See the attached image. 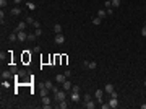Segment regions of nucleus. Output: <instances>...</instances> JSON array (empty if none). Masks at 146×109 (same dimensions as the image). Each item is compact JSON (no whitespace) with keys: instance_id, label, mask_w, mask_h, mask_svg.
Masks as SVG:
<instances>
[{"instance_id":"nucleus-14","label":"nucleus","mask_w":146,"mask_h":109,"mask_svg":"<svg viewBox=\"0 0 146 109\" xmlns=\"http://www.w3.org/2000/svg\"><path fill=\"white\" fill-rule=\"evenodd\" d=\"M58 108H60V109H67V108H68V103H67V101H60V103H58Z\"/></svg>"},{"instance_id":"nucleus-36","label":"nucleus","mask_w":146,"mask_h":109,"mask_svg":"<svg viewBox=\"0 0 146 109\" xmlns=\"http://www.w3.org/2000/svg\"><path fill=\"white\" fill-rule=\"evenodd\" d=\"M34 28H41V25H39V21H34V25H33Z\"/></svg>"},{"instance_id":"nucleus-5","label":"nucleus","mask_w":146,"mask_h":109,"mask_svg":"<svg viewBox=\"0 0 146 109\" xmlns=\"http://www.w3.org/2000/svg\"><path fill=\"white\" fill-rule=\"evenodd\" d=\"M65 80H67L65 73H58V75H55V82H57V83H63Z\"/></svg>"},{"instance_id":"nucleus-37","label":"nucleus","mask_w":146,"mask_h":109,"mask_svg":"<svg viewBox=\"0 0 146 109\" xmlns=\"http://www.w3.org/2000/svg\"><path fill=\"white\" fill-rule=\"evenodd\" d=\"M13 2H15V3H16V5H18V3H21V2H23V0H13Z\"/></svg>"},{"instance_id":"nucleus-10","label":"nucleus","mask_w":146,"mask_h":109,"mask_svg":"<svg viewBox=\"0 0 146 109\" xmlns=\"http://www.w3.org/2000/svg\"><path fill=\"white\" fill-rule=\"evenodd\" d=\"M84 108H86V109H94V101H92V99L86 101V103H84Z\"/></svg>"},{"instance_id":"nucleus-11","label":"nucleus","mask_w":146,"mask_h":109,"mask_svg":"<svg viewBox=\"0 0 146 109\" xmlns=\"http://www.w3.org/2000/svg\"><path fill=\"white\" fill-rule=\"evenodd\" d=\"M96 13H97V16H99V18H106V16H107V11H106V10H97V11H96Z\"/></svg>"},{"instance_id":"nucleus-28","label":"nucleus","mask_w":146,"mask_h":109,"mask_svg":"<svg viewBox=\"0 0 146 109\" xmlns=\"http://www.w3.org/2000/svg\"><path fill=\"white\" fill-rule=\"evenodd\" d=\"M91 99V94H89V93H86V94H84V103H86V101H89Z\"/></svg>"},{"instance_id":"nucleus-2","label":"nucleus","mask_w":146,"mask_h":109,"mask_svg":"<svg viewBox=\"0 0 146 109\" xmlns=\"http://www.w3.org/2000/svg\"><path fill=\"white\" fill-rule=\"evenodd\" d=\"M65 42V36L62 33H58V34H55V44H63Z\"/></svg>"},{"instance_id":"nucleus-15","label":"nucleus","mask_w":146,"mask_h":109,"mask_svg":"<svg viewBox=\"0 0 146 109\" xmlns=\"http://www.w3.org/2000/svg\"><path fill=\"white\" fill-rule=\"evenodd\" d=\"M10 13H11V15H15V16H18L19 13H21V10H19V8H18V7H15V8L11 10V11H10Z\"/></svg>"},{"instance_id":"nucleus-8","label":"nucleus","mask_w":146,"mask_h":109,"mask_svg":"<svg viewBox=\"0 0 146 109\" xmlns=\"http://www.w3.org/2000/svg\"><path fill=\"white\" fill-rule=\"evenodd\" d=\"M62 85H63V90L65 91H72V88H73V85L70 82H68V80H65L63 83H62Z\"/></svg>"},{"instance_id":"nucleus-25","label":"nucleus","mask_w":146,"mask_h":109,"mask_svg":"<svg viewBox=\"0 0 146 109\" xmlns=\"http://www.w3.org/2000/svg\"><path fill=\"white\" fill-rule=\"evenodd\" d=\"M26 23H28V25H34V20L31 18V16H28V18H26Z\"/></svg>"},{"instance_id":"nucleus-17","label":"nucleus","mask_w":146,"mask_h":109,"mask_svg":"<svg viewBox=\"0 0 146 109\" xmlns=\"http://www.w3.org/2000/svg\"><path fill=\"white\" fill-rule=\"evenodd\" d=\"M11 75H13V73L10 72V70H8V72H2V78H5V80H7V78H10Z\"/></svg>"},{"instance_id":"nucleus-34","label":"nucleus","mask_w":146,"mask_h":109,"mask_svg":"<svg viewBox=\"0 0 146 109\" xmlns=\"http://www.w3.org/2000/svg\"><path fill=\"white\" fill-rule=\"evenodd\" d=\"M72 91H80V86H76V85H75V86L72 88Z\"/></svg>"},{"instance_id":"nucleus-18","label":"nucleus","mask_w":146,"mask_h":109,"mask_svg":"<svg viewBox=\"0 0 146 109\" xmlns=\"http://www.w3.org/2000/svg\"><path fill=\"white\" fill-rule=\"evenodd\" d=\"M10 72L13 73V75H16V73H18V67H16V65H11V67H10Z\"/></svg>"},{"instance_id":"nucleus-27","label":"nucleus","mask_w":146,"mask_h":109,"mask_svg":"<svg viewBox=\"0 0 146 109\" xmlns=\"http://www.w3.org/2000/svg\"><path fill=\"white\" fill-rule=\"evenodd\" d=\"M0 7L5 8V7H7V0H0Z\"/></svg>"},{"instance_id":"nucleus-39","label":"nucleus","mask_w":146,"mask_h":109,"mask_svg":"<svg viewBox=\"0 0 146 109\" xmlns=\"http://www.w3.org/2000/svg\"><path fill=\"white\" fill-rule=\"evenodd\" d=\"M145 86H146V80H145Z\"/></svg>"},{"instance_id":"nucleus-35","label":"nucleus","mask_w":146,"mask_h":109,"mask_svg":"<svg viewBox=\"0 0 146 109\" xmlns=\"http://www.w3.org/2000/svg\"><path fill=\"white\" fill-rule=\"evenodd\" d=\"M42 106H44V109H50L52 108V104H42Z\"/></svg>"},{"instance_id":"nucleus-7","label":"nucleus","mask_w":146,"mask_h":109,"mask_svg":"<svg viewBox=\"0 0 146 109\" xmlns=\"http://www.w3.org/2000/svg\"><path fill=\"white\" fill-rule=\"evenodd\" d=\"M26 39H28V33L26 31H19L18 33V41L23 42V41H26Z\"/></svg>"},{"instance_id":"nucleus-3","label":"nucleus","mask_w":146,"mask_h":109,"mask_svg":"<svg viewBox=\"0 0 146 109\" xmlns=\"http://www.w3.org/2000/svg\"><path fill=\"white\" fill-rule=\"evenodd\" d=\"M26 26H28V23H26V21H21V23H18V26H16V31H15V33L24 31V29H26Z\"/></svg>"},{"instance_id":"nucleus-20","label":"nucleus","mask_w":146,"mask_h":109,"mask_svg":"<svg viewBox=\"0 0 146 109\" xmlns=\"http://www.w3.org/2000/svg\"><path fill=\"white\" fill-rule=\"evenodd\" d=\"M54 31H55V34L62 33V26H60V25H55V26H54Z\"/></svg>"},{"instance_id":"nucleus-23","label":"nucleus","mask_w":146,"mask_h":109,"mask_svg":"<svg viewBox=\"0 0 146 109\" xmlns=\"http://www.w3.org/2000/svg\"><path fill=\"white\" fill-rule=\"evenodd\" d=\"M49 91H50V90H47L46 86H44V88L41 90V96H47V94H49Z\"/></svg>"},{"instance_id":"nucleus-16","label":"nucleus","mask_w":146,"mask_h":109,"mask_svg":"<svg viewBox=\"0 0 146 109\" xmlns=\"http://www.w3.org/2000/svg\"><path fill=\"white\" fill-rule=\"evenodd\" d=\"M92 23L97 26V25H101V23H102V18H99V16H94V18H92Z\"/></svg>"},{"instance_id":"nucleus-33","label":"nucleus","mask_w":146,"mask_h":109,"mask_svg":"<svg viewBox=\"0 0 146 109\" xmlns=\"http://www.w3.org/2000/svg\"><path fill=\"white\" fill-rule=\"evenodd\" d=\"M18 75H19V77H24V75H26V72H24V70H21V72H18Z\"/></svg>"},{"instance_id":"nucleus-19","label":"nucleus","mask_w":146,"mask_h":109,"mask_svg":"<svg viewBox=\"0 0 146 109\" xmlns=\"http://www.w3.org/2000/svg\"><path fill=\"white\" fill-rule=\"evenodd\" d=\"M120 7V0H112V8H119Z\"/></svg>"},{"instance_id":"nucleus-13","label":"nucleus","mask_w":146,"mask_h":109,"mask_svg":"<svg viewBox=\"0 0 146 109\" xmlns=\"http://www.w3.org/2000/svg\"><path fill=\"white\" fill-rule=\"evenodd\" d=\"M26 7H28V10L34 11V10H36V3H33V2H28V3H26Z\"/></svg>"},{"instance_id":"nucleus-6","label":"nucleus","mask_w":146,"mask_h":109,"mask_svg":"<svg viewBox=\"0 0 146 109\" xmlns=\"http://www.w3.org/2000/svg\"><path fill=\"white\" fill-rule=\"evenodd\" d=\"M109 106H110L112 109L119 108V99H117V98H110V101H109Z\"/></svg>"},{"instance_id":"nucleus-38","label":"nucleus","mask_w":146,"mask_h":109,"mask_svg":"<svg viewBox=\"0 0 146 109\" xmlns=\"http://www.w3.org/2000/svg\"><path fill=\"white\" fill-rule=\"evenodd\" d=\"M141 109H146V104H141Z\"/></svg>"},{"instance_id":"nucleus-32","label":"nucleus","mask_w":146,"mask_h":109,"mask_svg":"<svg viewBox=\"0 0 146 109\" xmlns=\"http://www.w3.org/2000/svg\"><path fill=\"white\" fill-rule=\"evenodd\" d=\"M70 75H72V72H70V70H65V77H67V78H70Z\"/></svg>"},{"instance_id":"nucleus-12","label":"nucleus","mask_w":146,"mask_h":109,"mask_svg":"<svg viewBox=\"0 0 146 109\" xmlns=\"http://www.w3.org/2000/svg\"><path fill=\"white\" fill-rule=\"evenodd\" d=\"M104 91H107V93H112V91H114V85H112V83H107V85H106V88H104Z\"/></svg>"},{"instance_id":"nucleus-26","label":"nucleus","mask_w":146,"mask_h":109,"mask_svg":"<svg viewBox=\"0 0 146 109\" xmlns=\"http://www.w3.org/2000/svg\"><path fill=\"white\" fill-rule=\"evenodd\" d=\"M36 34H28V39H29V41H36Z\"/></svg>"},{"instance_id":"nucleus-1","label":"nucleus","mask_w":146,"mask_h":109,"mask_svg":"<svg viewBox=\"0 0 146 109\" xmlns=\"http://www.w3.org/2000/svg\"><path fill=\"white\" fill-rule=\"evenodd\" d=\"M55 94V101H57V103H60V101H63L65 98H67V93H65V91H57V93H54Z\"/></svg>"},{"instance_id":"nucleus-9","label":"nucleus","mask_w":146,"mask_h":109,"mask_svg":"<svg viewBox=\"0 0 146 109\" xmlns=\"http://www.w3.org/2000/svg\"><path fill=\"white\" fill-rule=\"evenodd\" d=\"M72 101L73 103L80 101V91H72Z\"/></svg>"},{"instance_id":"nucleus-29","label":"nucleus","mask_w":146,"mask_h":109,"mask_svg":"<svg viewBox=\"0 0 146 109\" xmlns=\"http://www.w3.org/2000/svg\"><path fill=\"white\" fill-rule=\"evenodd\" d=\"M110 98H119V94H117V91H112V93H110Z\"/></svg>"},{"instance_id":"nucleus-21","label":"nucleus","mask_w":146,"mask_h":109,"mask_svg":"<svg viewBox=\"0 0 146 109\" xmlns=\"http://www.w3.org/2000/svg\"><path fill=\"white\" fill-rule=\"evenodd\" d=\"M42 104H50V98L49 96H42Z\"/></svg>"},{"instance_id":"nucleus-30","label":"nucleus","mask_w":146,"mask_h":109,"mask_svg":"<svg viewBox=\"0 0 146 109\" xmlns=\"http://www.w3.org/2000/svg\"><path fill=\"white\" fill-rule=\"evenodd\" d=\"M141 36H145V37H146V26L141 28Z\"/></svg>"},{"instance_id":"nucleus-22","label":"nucleus","mask_w":146,"mask_h":109,"mask_svg":"<svg viewBox=\"0 0 146 109\" xmlns=\"http://www.w3.org/2000/svg\"><path fill=\"white\" fill-rule=\"evenodd\" d=\"M96 67H97V64H96V62H88V68H91V70H94Z\"/></svg>"},{"instance_id":"nucleus-4","label":"nucleus","mask_w":146,"mask_h":109,"mask_svg":"<svg viewBox=\"0 0 146 109\" xmlns=\"http://www.w3.org/2000/svg\"><path fill=\"white\" fill-rule=\"evenodd\" d=\"M94 96H96V99L99 101V103H102V96H104V91H102V90H96V91H94Z\"/></svg>"},{"instance_id":"nucleus-24","label":"nucleus","mask_w":146,"mask_h":109,"mask_svg":"<svg viewBox=\"0 0 146 109\" xmlns=\"http://www.w3.org/2000/svg\"><path fill=\"white\" fill-rule=\"evenodd\" d=\"M34 34H36V36L39 37L41 34H42V29H41V28H36V33H34Z\"/></svg>"},{"instance_id":"nucleus-31","label":"nucleus","mask_w":146,"mask_h":109,"mask_svg":"<svg viewBox=\"0 0 146 109\" xmlns=\"http://www.w3.org/2000/svg\"><path fill=\"white\" fill-rule=\"evenodd\" d=\"M107 15H114V8H112V7L107 8Z\"/></svg>"}]
</instances>
